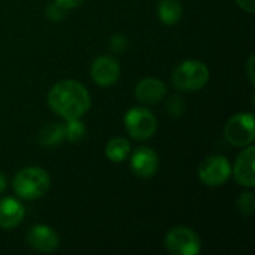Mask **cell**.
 <instances>
[{
    "label": "cell",
    "instance_id": "16",
    "mask_svg": "<svg viewBox=\"0 0 255 255\" xmlns=\"http://www.w3.org/2000/svg\"><path fill=\"white\" fill-rule=\"evenodd\" d=\"M130 149H131V145L127 139L115 137L106 143L105 154L108 160H111L112 163H121L127 158V155L130 154Z\"/></svg>",
    "mask_w": 255,
    "mask_h": 255
},
{
    "label": "cell",
    "instance_id": "3",
    "mask_svg": "<svg viewBox=\"0 0 255 255\" xmlns=\"http://www.w3.org/2000/svg\"><path fill=\"white\" fill-rule=\"evenodd\" d=\"M209 76V69L203 61L187 60L175 69L172 75V84L179 91L191 93L202 90L208 84Z\"/></svg>",
    "mask_w": 255,
    "mask_h": 255
},
{
    "label": "cell",
    "instance_id": "13",
    "mask_svg": "<svg viewBox=\"0 0 255 255\" xmlns=\"http://www.w3.org/2000/svg\"><path fill=\"white\" fill-rule=\"evenodd\" d=\"M25 209L21 202L12 197H4L0 200V227L10 230L19 226L24 220Z\"/></svg>",
    "mask_w": 255,
    "mask_h": 255
},
{
    "label": "cell",
    "instance_id": "24",
    "mask_svg": "<svg viewBox=\"0 0 255 255\" xmlns=\"http://www.w3.org/2000/svg\"><path fill=\"white\" fill-rule=\"evenodd\" d=\"M253 67H254V55L250 57V61L247 64V69H248V76H250V81L251 84H254V72H253Z\"/></svg>",
    "mask_w": 255,
    "mask_h": 255
},
{
    "label": "cell",
    "instance_id": "9",
    "mask_svg": "<svg viewBox=\"0 0 255 255\" xmlns=\"http://www.w3.org/2000/svg\"><path fill=\"white\" fill-rule=\"evenodd\" d=\"M160 166L158 155L154 149L148 146L137 148L130 158V167L133 173L139 178H152Z\"/></svg>",
    "mask_w": 255,
    "mask_h": 255
},
{
    "label": "cell",
    "instance_id": "18",
    "mask_svg": "<svg viewBox=\"0 0 255 255\" xmlns=\"http://www.w3.org/2000/svg\"><path fill=\"white\" fill-rule=\"evenodd\" d=\"M166 111L172 117H181L185 112V102L181 96L173 94L167 99L166 102Z\"/></svg>",
    "mask_w": 255,
    "mask_h": 255
},
{
    "label": "cell",
    "instance_id": "2",
    "mask_svg": "<svg viewBox=\"0 0 255 255\" xmlns=\"http://www.w3.org/2000/svg\"><path fill=\"white\" fill-rule=\"evenodd\" d=\"M49 185L51 178L48 172L36 166L21 169L12 181V188L16 196L25 200H36L43 197L48 193Z\"/></svg>",
    "mask_w": 255,
    "mask_h": 255
},
{
    "label": "cell",
    "instance_id": "19",
    "mask_svg": "<svg viewBox=\"0 0 255 255\" xmlns=\"http://www.w3.org/2000/svg\"><path fill=\"white\" fill-rule=\"evenodd\" d=\"M238 211L244 215V217H250L255 209V199L253 193H245L241 194V197L238 199Z\"/></svg>",
    "mask_w": 255,
    "mask_h": 255
},
{
    "label": "cell",
    "instance_id": "10",
    "mask_svg": "<svg viewBox=\"0 0 255 255\" xmlns=\"http://www.w3.org/2000/svg\"><path fill=\"white\" fill-rule=\"evenodd\" d=\"M27 244L39 253L51 254V253L57 251L60 241H58L57 233L51 227L37 224L30 229V232L27 235Z\"/></svg>",
    "mask_w": 255,
    "mask_h": 255
},
{
    "label": "cell",
    "instance_id": "20",
    "mask_svg": "<svg viewBox=\"0 0 255 255\" xmlns=\"http://www.w3.org/2000/svg\"><path fill=\"white\" fill-rule=\"evenodd\" d=\"M66 12H67V9L63 7L60 3H57L55 0L51 1V3H48V6H46V16L51 21H60V19H63L64 15H66Z\"/></svg>",
    "mask_w": 255,
    "mask_h": 255
},
{
    "label": "cell",
    "instance_id": "11",
    "mask_svg": "<svg viewBox=\"0 0 255 255\" xmlns=\"http://www.w3.org/2000/svg\"><path fill=\"white\" fill-rule=\"evenodd\" d=\"M254 161H255V148L253 145H248L245 148L233 167V175L235 179L239 185L254 188L255 187V172H254Z\"/></svg>",
    "mask_w": 255,
    "mask_h": 255
},
{
    "label": "cell",
    "instance_id": "17",
    "mask_svg": "<svg viewBox=\"0 0 255 255\" xmlns=\"http://www.w3.org/2000/svg\"><path fill=\"white\" fill-rule=\"evenodd\" d=\"M64 134L69 142H79L85 136V126L82 124L81 118L78 120H69L64 124Z\"/></svg>",
    "mask_w": 255,
    "mask_h": 255
},
{
    "label": "cell",
    "instance_id": "25",
    "mask_svg": "<svg viewBox=\"0 0 255 255\" xmlns=\"http://www.w3.org/2000/svg\"><path fill=\"white\" fill-rule=\"evenodd\" d=\"M6 184H7V181H6V176L3 175V173H0V194L6 190Z\"/></svg>",
    "mask_w": 255,
    "mask_h": 255
},
{
    "label": "cell",
    "instance_id": "21",
    "mask_svg": "<svg viewBox=\"0 0 255 255\" xmlns=\"http://www.w3.org/2000/svg\"><path fill=\"white\" fill-rule=\"evenodd\" d=\"M127 45H128V40L124 34L117 33V34L111 36V40H109V49L111 51L121 54L127 49Z\"/></svg>",
    "mask_w": 255,
    "mask_h": 255
},
{
    "label": "cell",
    "instance_id": "8",
    "mask_svg": "<svg viewBox=\"0 0 255 255\" xmlns=\"http://www.w3.org/2000/svg\"><path fill=\"white\" fill-rule=\"evenodd\" d=\"M121 73V67L117 58L112 55L97 57L91 64V78L100 87L114 85Z\"/></svg>",
    "mask_w": 255,
    "mask_h": 255
},
{
    "label": "cell",
    "instance_id": "7",
    "mask_svg": "<svg viewBox=\"0 0 255 255\" xmlns=\"http://www.w3.org/2000/svg\"><path fill=\"white\" fill-rule=\"evenodd\" d=\"M232 176V166L223 155H211L199 166V178L208 187H220Z\"/></svg>",
    "mask_w": 255,
    "mask_h": 255
},
{
    "label": "cell",
    "instance_id": "22",
    "mask_svg": "<svg viewBox=\"0 0 255 255\" xmlns=\"http://www.w3.org/2000/svg\"><path fill=\"white\" fill-rule=\"evenodd\" d=\"M238 6L241 9H244L245 12H250L253 13L255 10V0H236Z\"/></svg>",
    "mask_w": 255,
    "mask_h": 255
},
{
    "label": "cell",
    "instance_id": "1",
    "mask_svg": "<svg viewBox=\"0 0 255 255\" xmlns=\"http://www.w3.org/2000/svg\"><path fill=\"white\" fill-rule=\"evenodd\" d=\"M48 105L49 108L64 118L78 120L88 112L91 106V96L88 90L78 81L66 79L57 82L48 93Z\"/></svg>",
    "mask_w": 255,
    "mask_h": 255
},
{
    "label": "cell",
    "instance_id": "23",
    "mask_svg": "<svg viewBox=\"0 0 255 255\" xmlns=\"http://www.w3.org/2000/svg\"><path fill=\"white\" fill-rule=\"evenodd\" d=\"M57 3H60L63 7H66L67 10L69 9H73V7H78L84 0H55Z\"/></svg>",
    "mask_w": 255,
    "mask_h": 255
},
{
    "label": "cell",
    "instance_id": "5",
    "mask_svg": "<svg viewBox=\"0 0 255 255\" xmlns=\"http://www.w3.org/2000/svg\"><path fill=\"white\" fill-rule=\"evenodd\" d=\"M164 245L173 255H197L202 251L199 235L184 226L170 229L164 238Z\"/></svg>",
    "mask_w": 255,
    "mask_h": 255
},
{
    "label": "cell",
    "instance_id": "15",
    "mask_svg": "<svg viewBox=\"0 0 255 255\" xmlns=\"http://www.w3.org/2000/svg\"><path fill=\"white\" fill-rule=\"evenodd\" d=\"M157 15L164 24L173 25L182 16V4L179 0H160L157 7Z\"/></svg>",
    "mask_w": 255,
    "mask_h": 255
},
{
    "label": "cell",
    "instance_id": "12",
    "mask_svg": "<svg viewBox=\"0 0 255 255\" xmlns=\"http://www.w3.org/2000/svg\"><path fill=\"white\" fill-rule=\"evenodd\" d=\"M166 91H167V88H166L164 82L157 78H145L134 88V94H136L137 100L145 105L158 103L166 96Z\"/></svg>",
    "mask_w": 255,
    "mask_h": 255
},
{
    "label": "cell",
    "instance_id": "6",
    "mask_svg": "<svg viewBox=\"0 0 255 255\" xmlns=\"http://www.w3.org/2000/svg\"><path fill=\"white\" fill-rule=\"evenodd\" d=\"M226 140L238 148L248 146L254 142V115L253 114H238L230 118L224 127Z\"/></svg>",
    "mask_w": 255,
    "mask_h": 255
},
{
    "label": "cell",
    "instance_id": "4",
    "mask_svg": "<svg viewBox=\"0 0 255 255\" xmlns=\"http://www.w3.org/2000/svg\"><path fill=\"white\" fill-rule=\"evenodd\" d=\"M127 133L136 140H146L157 131V120L151 111L142 106L130 108L124 117Z\"/></svg>",
    "mask_w": 255,
    "mask_h": 255
},
{
    "label": "cell",
    "instance_id": "14",
    "mask_svg": "<svg viewBox=\"0 0 255 255\" xmlns=\"http://www.w3.org/2000/svg\"><path fill=\"white\" fill-rule=\"evenodd\" d=\"M64 139V124L61 123H49L39 133V143L43 148H55Z\"/></svg>",
    "mask_w": 255,
    "mask_h": 255
}]
</instances>
